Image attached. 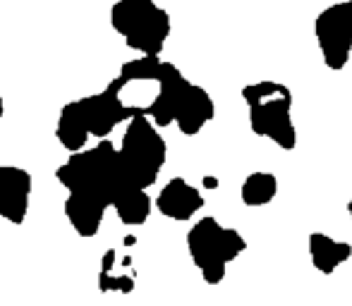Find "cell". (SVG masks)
<instances>
[{
	"instance_id": "6da1fadb",
	"label": "cell",
	"mask_w": 352,
	"mask_h": 306,
	"mask_svg": "<svg viewBox=\"0 0 352 306\" xmlns=\"http://www.w3.org/2000/svg\"><path fill=\"white\" fill-rule=\"evenodd\" d=\"M56 177L67 191L94 196L108 209L125 187H135L122 172L116 144L108 139H101L91 149L74 151L56 170Z\"/></svg>"
},
{
	"instance_id": "7a4b0ae2",
	"label": "cell",
	"mask_w": 352,
	"mask_h": 306,
	"mask_svg": "<svg viewBox=\"0 0 352 306\" xmlns=\"http://www.w3.org/2000/svg\"><path fill=\"white\" fill-rule=\"evenodd\" d=\"M242 98L250 108V127L256 137H266L285 151L295 149L297 130L292 122V93L285 84L264 79L242 89Z\"/></svg>"
},
{
	"instance_id": "3957f363",
	"label": "cell",
	"mask_w": 352,
	"mask_h": 306,
	"mask_svg": "<svg viewBox=\"0 0 352 306\" xmlns=\"http://www.w3.org/2000/svg\"><path fill=\"white\" fill-rule=\"evenodd\" d=\"M111 27L140 56H161L173 22L153 0H118L111 8Z\"/></svg>"
},
{
	"instance_id": "277c9868",
	"label": "cell",
	"mask_w": 352,
	"mask_h": 306,
	"mask_svg": "<svg viewBox=\"0 0 352 306\" xmlns=\"http://www.w3.org/2000/svg\"><path fill=\"white\" fill-rule=\"evenodd\" d=\"M168 146L158 127L146 115H135L127 120V130L122 134V144L118 158L125 177L140 189L156 185L163 165H166Z\"/></svg>"
},
{
	"instance_id": "5b68a950",
	"label": "cell",
	"mask_w": 352,
	"mask_h": 306,
	"mask_svg": "<svg viewBox=\"0 0 352 306\" xmlns=\"http://www.w3.org/2000/svg\"><path fill=\"white\" fill-rule=\"evenodd\" d=\"M187 249L209 285H218L226 278V268L247 249L245 237L232 228H223L216 218H201L187 232Z\"/></svg>"
},
{
	"instance_id": "8992f818",
	"label": "cell",
	"mask_w": 352,
	"mask_h": 306,
	"mask_svg": "<svg viewBox=\"0 0 352 306\" xmlns=\"http://www.w3.org/2000/svg\"><path fill=\"white\" fill-rule=\"evenodd\" d=\"M314 36L326 67L343 70L352 56V10L348 3H336L321 10L314 19Z\"/></svg>"
},
{
	"instance_id": "52a82bcc",
	"label": "cell",
	"mask_w": 352,
	"mask_h": 306,
	"mask_svg": "<svg viewBox=\"0 0 352 306\" xmlns=\"http://www.w3.org/2000/svg\"><path fill=\"white\" fill-rule=\"evenodd\" d=\"M79 106H82L84 120H87L89 137H98V139H106L118 125L127 122L130 117L142 115L135 106H127L122 101L120 86H118L116 79L101 93L79 98Z\"/></svg>"
},
{
	"instance_id": "ba28073f",
	"label": "cell",
	"mask_w": 352,
	"mask_h": 306,
	"mask_svg": "<svg viewBox=\"0 0 352 306\" xmlns=\"http://www.w3.org/2000/svg\"><path fill=\"white\" fill-rule=\"evenodd\" d=\"M156 93H153L151 103L146 106L144 115L153 122L156 127H170L175 122V110L180 106L182 93L190 86V79L182 75L173 62H161V70L156 77Z\"/></svg>"
},
{
	"instance_id": "9c48e42d",
	"label": "cell",
	"mask_w": 352,
	"mask_h": 306,
	"mask_svg": "<svg viewBox=\"0 0 352 306\" xmlns=\"http://www.w3.org/2000/svg\"><path fill=\"white\" fill-rule=\"evenodd\" d=\"M34 180L29 170L17 165H0V218L22 225L29 213Z\"/></svg>"
},
{
	"instance_id": "30bf717a",
	"label": "cell",
	"mask_w": 352,
	"mask_h": 306,
	"mask_svg": "<svg viewBox=\"0 0 352 306\" xmlns=\"http://www.w3.org/2000/svg\"><path fill=\"white\" fill-rule=\"evenodd\" d=\"M156 209L161 215L177 223H187L195 218V213H199L204 209V196L197 187H192L182 177H173L156 196Z\"/></svg>"
},
{
	"instance_id": "8fae6325",
	"label": "cell",
	"mask_w": 352,
	"mask_h": 306,
	"mask_svg": "<svg viewBox=\"0 0 352 306\" xmlns=\"http://www.w3.org/2000/svg\"><path fill=\"white\" fill-rule=\"evenodd\" d=\"M213 117H216V103H213L211 93L199 84L190 82V86L182 93L180 106L175 110L177 130L185 137H195L204 130V125H209Z\"/></svg>"
},
{
	"instance_id": "7c38bea8",
	"label": "cell",
	"mask_w": 352,
	"mask_h": 306,
	"mask_svg": "<svg viewBox=\"0 0 352 306\" xmlns=\"http://www.w3.org/2000/svg\"><path fill=\"white\" fill-rule=\"evenodd\" d=\"M106 211L108 206L103 201L87 194H74V191H70L65 199V218L70 220L72 230L79 237H87V239L98 235V228H101L103 218H106Z\"/></svg>"
},
{
	"instance_id": "4fadbf2b",
	"label": "cell",
	"mask_w": 352,
	"mask_h": 306,
	"mask_svg": "<svg viewBox=\"0 0 352 306\" xmlns=\"http://www.w3.org/2000/svg\"><path fill=\"white\" fill-rule=\"evenodd\" d=\"M309 256H311V266H314L319 273L333 275L336 270H338V266H343L352 256V246L348 242H338V239H333V237L324 235V232H311Z\"/></svg>"
},
{
	"instance_id": "5bb4252c",
	"label": "cell",
	"mask_w": 352,
	"mask_h": 306,
	"mask_svg": "<svg viewBox=\"0 0 352 306\" xmlns=\"http://www.w3.org/2000/svg\"><path fill=\"white\" fill-rule=\"evenodd\" d=\"M111 209H116L122 225H127V228H140V225H144L148 220V215H151L153 201H151V196L146 194V189L125 187V189L113 199Z\"/></svg>"
},
{
	"instance_id": "9a60e30c",
	"label": "cell",
	"mask_w": 352,
	"mask_h": 306,
	"mask_svg": "<svg viewBox=\"0 0 352 306\" xmlns=\"http://www.w3.org/2000/svg\"><path fill=\"white\" fill-rule=\"evenodd\" d=\"M56 137L67 151H82L89 141V127L84 120V113L79 101H70L67 106H63L60 117L56 125Z\"/></svg>"
},
{
	"instance_id": "2e32d148",
	"label": "cell",
	"mask_w": 352,
	"mask_h": 306,
	"mask_svg": "<svg viewBox=\"0 0 352 306\" xmlns=\"http://www.w3.org/2000/svg\"><path fill=\"white\" fill-rule=\"evenodd\" d=\"M276 191H278V180L271 172H252L245 182H242V201H245L250 209L256 206H266L276 199Z\"/></svg>"
},
{
	"instance_id": "e0dca14e",
	"label": "cell",
	"mask_w": 352,
	"mask_h": 306,
	"mask_svg": "<svg viewBox=\"0 0 352 306\" xmlns=\"http://www.w3.org/2000/svg\"><path fill=\"white\" fill-rule=\"evenodd\" d=\"M161 62V56H140L120 67V77L125 82H156Z\"/></svg>"
},
{
	"instance_id": "ac0fdd59",
	"label": "cell",
	"mask_w": 352,
	"mask_h": 306,
	"mask_svg": "<svg viewBox=\"0 0 352 306\" xmlns=\"http://www.w3.org/2000/svg\"><path fill=\"white\" fill-rule=\"evenodd\" d=\"M3 113H5V103H3V98H0V117H3Z\"/></svg>"
},
{
	"instance_id": "d6986e66",
	"label": "cell",
	"mask_w": 352,
	"mask_h": 306,
	"mask_svg": "<svg viewBox=\"0 0 352 306\" xmlns=\"http://www.w3.org/2000/svg\"><path fill=\"white\" fill-rule=\"evenodd\" d=\"M348 213H350V218H352V199H350V204H348Z\"/></svg>"
},
{
	"instance_id": "ffe728a7",
	"label": "cell",
	"mask_w": 352,
	"mask_h": 306,
	"mask_svg": "<svg viewBox=\"0 0 352 306\" xmlns=\"http://www.w3.org/2000/svg\"><path fill=\"white\" fill-rule=\"evenodd\" d=\"M348 5H350V10H352V0H348Z\"/></svg>"
}]
</instances>
